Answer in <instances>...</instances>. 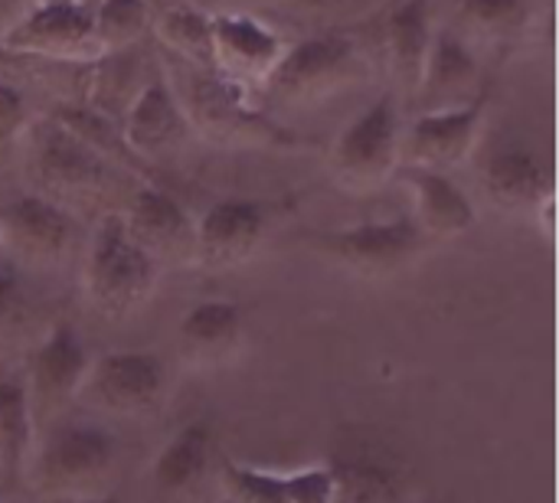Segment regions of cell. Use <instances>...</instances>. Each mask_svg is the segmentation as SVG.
Listing matches in <instances>:
<instances>
[{"mask_svg": "<svg viewBox=\"0 0 559 503\" xmlns=\"http://www.w3.org/2000/svg\"><path fill=\"white\" fill-rule=\"evenodd\" d=\"M23 164L26 177L33 183L29 193L56 203L72 219L75 213H115V196H131L128 183L131 173L92 151L85 141H79L72 131H66L49 115L39 121H29L23 131Z\"/></svg>", "mask_w": 559, "mask_h": 503, "instance_id": "cell-1", "label": "cell"}, {"mask_svg": "<svg viewBox=\"0 0 559 503\" xmlns=\"http://www.w3.org/2000/svg\"><path fill=\"white\" fill-rule=\"evenodd\" d=\"M164 79L177 95L190 131L219 147H252V151H295L308 141L292 128L265 115L252 95L229 85L216 72H203L164 56Z\"/></svg>", "mask_w": 559, "mask_h": 503, "instance_id": "cell-2", "label": "cell"}, {"mask_svg": "<svg viewBox=\"0 0 559 503\" xmlns=\"http://www.w3.org/2000/svg\"><path fill=\"white\" fill-rule=\"evenodd\" d=\"M118 465V439L98 422H56L43 432L26 478L46 501L108 494Z\"/></svg>", "mask_w": 559, "mask_h": 503, "instance_id": "cell-3", "label": "cell"}, {"mask_svg": "<svg viewBox=\"0 0 559 503\" xmlns=\"http://www.w3.org/2000/svg\"><path fill=\"white\" fill-rule=\"evenodd\" d=\"M157 275L160 268L128 236L118 209L95 219L82 268V291L95 314L121 321L141 311L157 288Z\"/></svg>", "mask_w": 559, "mask_h": 503, "instance_id": "cell-4", "label": "cell"}, {"mask_svg": "<svg viewBox=\"0 0 559 503\" xmlns=\"http://www.w3.org/2000/svg\"><path fill=\"white\" fill-rule=\"evenodd\" d=\"M370 62L350 36H308L295 46H285V56L278 59L259 95L285 108H311L364 82Z\"/></svg>", "mask_w": 559, "mask_h": 503, "instance_id": "cell-5", "label": "cell"}, {"mask_svg": "<svg viewBox=\"0 0 559 503\" xmlns=\"http://www.w3.org/2000/svg\"><path fill=\"white\" fill-rule=\"evenodd\" d=\"M400 101L383 92L331 144V177L344 193L367 196L400 170Z\"/></svg>", "mask_w": 559, "mask_h": 503, "instance_id": "cell-6", "label": "cell"}, {"mask_svg": "<svg viewBox=\"0 0 559 503\" xmlns=\"http://www.w3.org/2000/svg\"><path fill=\"white\" fill-rule=\"evenodd\" d=\"M308 245L344 272H354L360 278H390L409 268L426 252L429 239L419 232L413 216H393V219H367L344 229L311 232Z\"/></svg>", "mask_w": 559, "mask_h": 503, "instance_id": "cell-7", "label": "cell"}, {"mask_svg": "<svg viewBox=\"0 0 559 503\" xmlns=\"http://www.w3.org/2000/svg\"><path fill=\"white\" fill-rule=\"evenodd\" d=\"M88 367H92V354L82 334L75 331V324L69 321H56L46 331V337L33 347L23 370V383L39 435L49 426L62 422V412L82 396Z\"/></svg>", "mask_w": 559, "mask_h": 503, "instance_id": "cell-8", "label": "cell"}, {"mask_svg": "<svg viewBox=\"0 0 559 503\" xmlns=\"http://www.w3.org/2000/svg\"><path fill=\"white\" fill-rule=\"evenodd\" d=\"M167 363L154 350H108L92 357L82 403L111 416H151L167 399Z\"/></svg>", "mask_w": 559, "mask_h": 503, "instance_id": "cell-9", "label": "cell"}, {"mask_svg": "<svg viewBox=\"0 0 559 503\" xmlns=\"http://www.w3.org/2000/svg\"><path fill=\"white\" fill-rule=\"evenodd\" d=\"M334 484V503H406L409 471L403 455L370 435L350 432L324 462Z\"/></svg>", "mask_w": 559, "mask_h": 503, "instance_id": "cell-10", "label": "cell"}, {"mask_svg": "<svg viewBox=\"0 0 559 503\" xmlns=\"http://www.w3.org/2000/svg\"><path fill=\"white\" fill-rule=\"evenodd\" d=\"M0 52L46 59V62H69V65H88L102 56L95 33H92L88 3L29 7L0 36Z\"/></svg>", "mask_w": 559, "mask_h": 503, "instance_id": "cell-11", "label": "cell"}, {"mask_svg": "<svg viewBox=\"0 0 559 503\" xmlns=\"http://www.w3.org/2000/svg\"><path fill=\"white\" fill-rule=\"evenodd\" d=\"M485 115L488 92L462 108L419 111L400 134V167H423L439 173L462 167L481 141Z\"/></svg>", "mask_w": 559, "mask_h": 503, "instance_id": "cell-12", "label": "cell"}, {"mask_svg": "<svg viewBox=\"0 0 559 503\" xmlns=\"http://www.w3.org/2000/svg\"><path fill=\"white\" fill-rule=\"evenodd\" d=\"M121 223L141 252L154 259L157 268L197 265V219L154 183H138L124 203Z\"/></svg>", "mask_w": 559, "mask_h": 503, "instance_id": "cell-13", "label": "cell"}, {"mask_svg": "<svg viewBox=\"0 0 559 503\" xmlns=\"http://www.w3.org/2000/svg\"><path fill=\"white\" fill-rule=\"evenodd\" d=\"M72 245L75 219L56 203L36 193H20L0 206V249L13 259L36 268H52L72 252Z\"/></svg>", "mask_w": 559, "mask_h": 503, "instance_id": "cell-14", "label": "cell"}, {"mask_svg": "<svg viewBox=\"0 0 559 503\" xmlns=\"http://www.w3.org/2000/svg\"><path fill=\"white\" fill-rule=\"evenodd\" d=\"M285 56V43L252 13L213 16V72L246 95L262 92L265 79Z\"/></svg>", "mask_w": 559, "mask_h": 503, "instance_id": "cell-15", "label": "cell"}, {"mask_svg": "<svg viewBox=\"0 0 559 503\" xmlns=\"http://www.w3.org/2000/svg\"><path fill=\"white\" fill-rule=\"evenodd\" d=\"M269 229V209L259 200L226 196L213 203L197 219V265L206 268H236L249 262Z\"/></svg>", "mask_w": 559, "mask_h": 503, "instance_id": "cell-16", "label": "cell"}, {"mask_svg": "<svg viewBox=\"0 0 559 503\" xmlns=\"http://www.w3.org/2000/svg\"><path fill=\"white\" fill-rule=\"evenodd\" d=\"M121 137L128 144V151L144 164V160H157L167 157L174 151H180L193 131L190 121L177 101V95L170 92L164 72H157L131 101V108L121 118Z\"/></svg>", "mask_w": 559, "mask_h": 503, "instance_id": "cell-17", "label": "cell"}, {"mask_svg": "<svg viewBox=\"0 0 559 503\" xmlns=\"http://www.w3.org/2000/svg\"><path fill=\"white\" fill-rule=\"evenodd\" d=\"M213 471V429L206 422L180 426L170 442L160 445L147 468V488L154 503H190Z\"/></svg>", "mask_w": 559, "mask_h": 503, "instance_id": "cell-18", "label": "cell"}, {"mask_svg": "<svg viewBox=\"0 0 559 503\" xmlns=\"http://www.w3.org/2000/svg\"><path fill=\"white\" fill-rule=\"evenodd\" d=\"M180 357L193 370H216L239 357L246 344V314L236 301L206 298L187 308L177 327Z\"/></svg>", "mask_w": 559, "mask_h": 503, "instance_id": "cell-19", "label": "cell"}, {"mask_svg": "<svg viewBox=\"0 0 559 503\" xmlns=\"http://www.w3.org/2000/svg\"><path fill=\"white\" fill-rule=\"evenodd\" d=\"M488 88L481 82V62L472 46H465L452 29H436L423 85L416 92V105L423 111H445L462 108L481 98Z\"/></svg>", "mask_w": 559, "mask_h": 503, "instance_id": "cell-20", "label": "cell"}, {"mask_svg": "<svg viewBox=\"0 0 559 503\" xmlns=\"http://www.w3.org/2000/svg\"><path fill=\"white\" fill-rule=\"evenodd\" d=\"M219 481L229 503H334L331 471L324 465L301 471H265L223 458Z\"/></svg>", "mask_w": 559, "mask_h": 503, "instance_id": "cell-21", "label": "cell"}, {"mask_svg": "<svg viewBox=\"0 0 559 503\" xmlns=\"http://www.w3.org/2000/svg\"><path fill=\"white\" fill-rule=\"evenodd\" d=\"M403 177V183L413 193V223L419 226V232L432 242V239H459L465 232H472L478 213L472 196L449 177L439 170H423V167H400L396 170Z\"/></svg>", "mask_w": 559, "mask_h": 503, "instance_id": "cell-22", "label": "cell"}, {"mask_svg": "<svg viewBox=\"0 0 559 503\" xmlns=\"http://www.w3.org/2000/svg\"><path fill=\"white\" fill-rule=\"evenodd\" d=\"M141 52H144L141 46H131L121 52H105L95 62H88L85 92H82L79 105L98 111L102 118H108L121 128V118L131 108V101L138 98V92L160 72Z\"/></svg>", "mask_w": 559, "mask_h": 503, "instance_id": "cell-23", "label": "cell"}, {"mask_svg": "<svg viewBox=\"0 0 559 503\" xmlns=\"http://www.w3.org/2000/svg\"><path fill=\"white\" fill-rule=\"evenodd\" d=\"M481 183L488 200L504 213H534L554 193L544 160L521 144L495 151L485 160Z\"/></svg>", "mask_w": 559, "mask_h": 503, "instance_id": "cell-24", "label": "cell"}, {"mask_svg": "<svg viewBox=\"0 0 559 503\" xmlns=\"http://www.w3.org/2000/svg\"><path fill=\"white\" fill-rule=\"evenodd\" d=\"M436 39L429 0H403L386 20V65L403 98H416Z\"/></svg>", "mask_w": 559, "mask_h": 503, "instance_id": "cell-25", "label": "cell"}, {"mask_svg": "<svg viewBox=\"0 0 559 503\" xmlns=\"http://www.w3.org/2000/svg\"><path fill=\"white\" fill-rule=\"evenodd\" d=\"M36 422L26 399L23 373L0 380V484L13 488L26 478L36 452Z\"/></svg>", "mask_w": 559, "mask_h": 503, "instance_id": "cell-26", "label": "cell"}, {"mask_svg": "<svg viewBox=\"0 0 559 503\" xmlns=\"http://www.w3.org/2000/svg\"><path fill=\"white\" fill-rule=\"evenodd\" d=\"M151 33L164 56L213 72V16L193 3H170L151 20Z\"/></svg>", "mask_w": 559, "mask_h": 503, "instance_id": "cell-27", "label": "cell"}, {"mask_svg": "<svg viewBox=\"0 0 559 503\" xmlns=\"http://www.w3.org/2000/svg\"><path fill=\"white\" fill-rule=\"evenodd\" d=\"M462 43L508 46L531 26V0H459Z\"/></svg>", "mask_w": 559, "mask_h": 503, "instance_id": "cell-28", "label": "cell"}, {"mask_svg": "<svg viewBox=\"0 0 559 503\" xmlns=\"http://www.w3.org/2000/svg\"><path fill=\"white\" fill-rule=\"evenodd\" d=\"M151 20L147 0H98L92 10V33L102 56L141 46L151 36Z\"/></svg>", "mask_w": 559, "mask_h": 503, "instance_id": "cell-29", "label": "cell"}, {"mask_svg": "<svg viewBox=\"0 0 559 503\" xmlns=\"http://www.w3.org/2000/svg\"><path fill=\"white\" fill-rule=\"evenodd\" d=\"M29 318V298L20 272L10 262H0V340L16 334Z\"/></svg>", "mask_w": 559, "mask_h": 503, "instance_id": "cell-30", "label": "cell"}, {"mask_svg": "<svg viewBox=\"0 0 559 503\" xmlns=\"http://www.w3.org/2000/svg\"><path fill=\"white\" fill-rule=\"evenodd\" d=\"M26 124H29V108H26L23 92L10 79L0 75V147L20 141Z\"/></svg>", "mask_w": 559, "mask_h": 503, "instance_id": "cell-31", "label": "cell"}, {"mask_svg": "<svg viewBox=\"0 0 559 503\" xmlns=\"http://www.w3.org/2000/svg\"><path fill=\"white\" fill-rule=\"evenodd\" d=\"M29 10V0H0V36Z\"/></svg>", "mask_w": 559, "mask_h": 503, "instance_id": "cell-32", "label": "cell"}, {"mask_svg": "<svg viewBox=\"0 0 559 503\" xmlns=\"http://www.w3.org/2000/svg\"><path fill=\"white\" fill-rule=\"evenodd\" d=\"M46 503H121L118 494H98V498H66V501H46Z\"/></svg>", "mask_w": 559, "mask_h": 503, "instance_id": "cell-33", "label": "cell"}, {"mask_svg": "<svg viewBox=\"0 0 559 503\" xmlns=\"http://www.w3.org/2000/svg\"><path fill=\"white\" fill-rule=\"evenodd\" d=\"M233 10H223V13H246V7H265V3H285V0H229Z\"/></svg>", "mask_w": 559, "mask_h": 503, "instance_id": "cell-34", "label": "cell"}, {"mask_svg": "<svg viewBox=\"0 0 559 503\" xmlns=\"http://www.w3.org/2000/svg\"><path fill=\"white\" fill-rule=\"evenodd\" d=\"M46 3H82V0H29V7H46Z\"/></svg>", "mask_w": 559, "mask_h": 503, "instance_id": "cell-35", "label": "cell"}, {"mask_svg": "<svg viewBox=\"0 0 559 503\" xmlns=\"http://www.w3.org/2000/svg\"><path fill=\"white\" fill-rule=\"evenodd\" d=\"M170 3H187V0H164V7H170Z\"/></svg>", "mask_w": 559, "mask_h": 503, "instance_id": "cell-36", "label": "cell"}, {"mask_svg": "<svg viewBox=\"0 0 559 503\" xmlns=\"http://www.w3.org/2000/svg\"><path fill=\"white\" fill-rule=\"evenodd\" d=\"M406 503H419V501H406Z\"/></svg>", "mask_w": 559, "mask_h": 503, "instance_id": "cell-37", "label": "cell"}, {"mask_svg": "<svg viewBox=\"0 0 559 503\" xmlns=\"http://www.w3.org/2000/svg\"><path fill=\"white\" fill-rule=\"evenodd\" d=\"M82 3H88V0H82Z\"/></svg>", "mask_w": 559, "mask_h": 503, "instance_id": "cell-38", "label": "cell"}]
</instances>
